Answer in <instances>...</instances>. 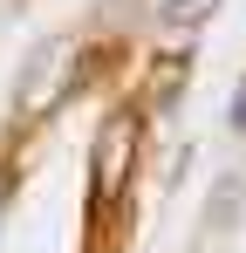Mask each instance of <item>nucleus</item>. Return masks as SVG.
<instances>
[{
	"mask_svg": "<svg viewBox=\"0 0 246 253\" xmlns=\"http://www.w3.org/2000/svg\"><path fill=\"white\" fill-rule=\"evenodd\" d=\"M137 144H144V130H137V110H117L103 137H96V151H89V185H96V199H117L123 185H130V171H137Z\"/></svg>",
	"mask_w": 246,
	"mask_h": 253,
	"instance_id": "f257e3e1",
	"label": "nucleus"
},
{
	"mask_svg": "<svg viewBox=\"0 0 246 253\" xmlns=\"http://www.w3.org/2000/svg\"><path fill=\"white\" fill-rule=\"evenodd\" d=\"M212 7H219V0H171V7H164V21H171V28H199Z\"/></svg>",
	"mask_w": 246,
	"mask_h": 253,
	"instance_id": "f03ea898",
	"label": "nucleus"
},
{
	"mask_svg": "<svg viewBox=\"0 0 246 253\" xmlns=\"http://www.w3.org/2000/svg\"><path fill=\"white\" fill-rule=\"evenodd\" d=\"M233 130L246 137V83H240V96H233Z\"/></svg>",
	"mask_w": 246,
	"mask_h": 253,
	"instance_id": "7ed1b4c3",
	"label": "nucleus"
}]
</instances>
